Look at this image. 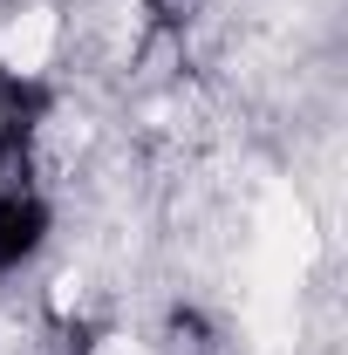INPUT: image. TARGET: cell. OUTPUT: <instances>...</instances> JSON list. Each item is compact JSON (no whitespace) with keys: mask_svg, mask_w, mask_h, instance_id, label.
Listing matches in <instances>:
<instances>
[{"mask_svg":"<svg viewBox=\"0 0 348 355\" xmlns=\"http://www.w3.org/2000/svg\"><path fill=\"white\" fill-rule=\"evenodd\" d=\"M48 232H55V205L35 184H0V280L42 260Z\"/></svg>","mask_w":348,"mask_h":355,"instance_id":"6da1fadb","label":"cell"},{"mask_svg":"<svg viewBox=\"0 0 348 355\" xmlns=\"http://www.w3.org/2000/svg\"><path fill=\"white\" fill-rule=\"evenodd\" d=\"M48 110H55V83H48V76H35V69L0 62V130L35 137V130L48 123Z\"/></svg>","mask_w":348,"mask_h":355,"instance_id":"7a4b0ae2","label":"cell"},{"mask_svg":"<svg viewBox=\"0 0 348 355\" xmlns=\"http://www.w3.org/2000/svg\"><path fill=\"white\" fill-rule=\"evenodd\" d=\"M164 355H218V335H212V321H205V308L177 301L164 314Z\"/></svg>","mask_w":348,"mask_h":355,"instance_id":"3957f363","label":"cell"}]
</instances>
